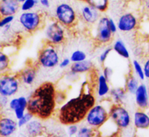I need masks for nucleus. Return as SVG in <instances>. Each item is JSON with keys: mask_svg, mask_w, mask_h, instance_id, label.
I'll list each match as a JSON object with an SVG mask.
<instances>
[{"mask_svg": "<svg viewBox=\"0 0 149 137\" xmlns=\"http://www.w3.org/2000/svg\"><path fill=\"white\" fill-rule=\"evenodd\" d=\"M145 7L146 10H149V0H146L145 1Z\"/></svg>", "mask_w": 149, "mask_h": 137, "instance_id": "nucleus-43", "label": "nucleus"}, {"mask_svg": "<svg viewBox=\"0 0 149 137\" xmlns=\"http://www.w3.org/2000/svg\"><path fill=\"white\" fill-rule=\"evenodd\" d=\"M109 121L121 131L130 128L132 117L130 112L123 104L112 103L109 110Z\"/></svg>", "mask_w": 149, "mask_h": 137, "instance_id": "nucleus-8", "label": "nucleus"}, {"mask_svg": "<svg viewBox=\"0 0 149 137\" xmlns=\"http://www.w3.org/2000/svg\"><path fill=\"white\" fill-rule=\"evenodd\" d=\"M79 124H70V125H67L66 132L69 136H74L77 135V133H78L79 131Z\"/></svg>", "mask_w": 149, "mask_h": 137, "instance_id": "nucleus-33", "label": "nucleus"}, {"mask_svg": "<svg viewBox=\"0 0 149 137\" xmlns=\"http://www.w3.org/2000/svg\"><path fill=\"white\" fill-rule=\"evenodd\" d=\"M27 135L30 136H40L46 131L43 120L37 117H33L24 128Z\"/></svg>", "mask_w": 149, "mask_h": 137, "instance_id": "nucleus-19", "label": "nucleus"}, {"mask_svg": "<svg viewBox=\"0 0 149 137\" xmlns=\"http://www.w3.org/2000/svg\"><path fill=\"white\" fill-rule=\"evenodd\" d=\"M20 82L17 74L6 72L0 74V96L10 98L15 96L20 90Z\"/></svg>", "mask_w": 149, "mask_h": 137, "instance_id": "nucleus-9", "label": "nucleus"}, {"mask_svg": "<svg viewBox=\"0 0 149 137\" xmlns=\"http://www.w3.org/2000/svg\"><path fill=\"white\" fill-rule=\"evenodd\" d=\"M53 18L66 29L75 27L79 21V14L74 6L68 2L58 3L53 11Z\"/></svg>", "mask_w": 149, "mask_h": 137, "instance_id": "nucleus-4", "label": "nucleus"}, {"mask_svg": "<svg viewBox=\"0 0 149 137\" xmlns=\"http://www.w3.org/2000/svg\"><path fill=\"white\" fill-rule=\"evenodd\" d=\"M84 2L95 8L100 13H103L109 10L110 0H84Z\"/></svg>", "mask_w": 149, "mask_h": 137, "instance_id": "nucleus-25", "label": "nucleus"}, {"mask_svg": "<svg viewBox=\"0 0 149 137\" xmlns=\"http://www.w3.org/2000/svg\"><path fill=\"white\" fill-rule=\"evenodd\" d=\"M112 49L121 58L129 59L130 57V52L125 42L122 39H117L114 41L112 45Z\"/></svg>", "mask_w": 149, "mask_h": 137, "instance_id": "nucleus-23", "label": "nucleus"}, {"mask_svg": "<svg viewBox=\"0 0 149 137\" xmlns=\"http://www.w3.org/2000/svg\"><path fill=\"white\" fill-rule=\"evenodd\" d=\"M109 17L101 15L98 21L95 25L93 31V39L97 45H108L112 41L113 34L111 31L109 26Z\"/></svg>", "mask_w": 149, "mask_h": 137, "instance_id": "nucleus-10", "label": "nucleus"}, {"mask_svg": "<svg viewBox=\"0 0 149 137\" xmlns=\"http://www.w3.org/2000/svg\"><path fill=\"white\" fill-rule=\"evenodd\" d=\"M18 128L17 120L10 116L0 117V136H11Z\"/></svg>", "mask_w": 149, "mask_h": 137, "instance_id": "nucleus-17", "label": "nucleus"}, {"mask_svg": "<svg viewBox=\"0 0 149 137\" xmlns=\"http://www.w3.org/2000/svg\"><path fill=\"white\" fill-rule=\"evenodd\" d=\"M72 64L70 58H67V57H65V58L61 59V61H60L59 64H58V67L61 69H65V68H68V67H70L71 64Z\"/></svg>", "mask_w": 149, "mask_h": 137, "instance_id": "nucleus-35", "label": "nucleus"}, {"mask_svg": "<svg viewBox=\"0 0 149 137\" xmlns=\"http://www.w3.org/2000/svg\"><path fill=\"white\" fill-rule=\"evenodd\" d=\"M1 15H0V18H1Z\"/></svg>", "mask_w": 149, "mask_h": 137, "instance_id": "nucleus-46", "label": "nucleus"}, {"mask_svg": "<svg viewBox=\"0 0 149 137\" xmlns=\"http://www.w3.org/2000/svg\"><path fill=\"white\" fill-rule=\"evenodd\" d=\"M11 28H12L11 24L7 25V26H4V27L2 29H3V31H4V34L8 33V32H10V30H11Z\"/></svg>", "mask_w": 149, "mask_h": 137, "instance_id": "nucleus-42", "label": "nucleus"}, {"mask_svg": "<svg viewBox=\"0 0 149 137\" xmlns=\"http://www.w3.org/2000/svg\"><path fill=\"white\" fill-rule=\"evenodd\" d=\"M15 20V15L2 16L0 18V29H3L7 25L12 24Z\"/></svg>", "mask_w": 149, "mask_h": 137, "instance_id": "nucleus-34", "label": "nucleus"}, {"mask_svg": "<svg viewBox=\"0 0 149 137\" xmlns=\"http://www.w3.org/2000/svg\"><path fill=\"white\" fill-rule=\"evenodd\" d=\"M39 4V0H25L20 3V11L27 12L33 10Z\"/></svg>", "mask_w": 149, "mask_h": 137, "instance_id": "nucleus-30", "label": "nucleus"}, {"mask_svg": "<svg viewBox=\"0 0 149 137\" xmlns=\"http://www.w3.org/2000/svg\"><path fill=\"white\" fill-rule=\"evenodd\" d=\"M38 74V66L36 64H28L18 73L20 82L25 86H32L36 82Z\"/></svg>", "mask_w": 149, "mask_h": 137, "instance_id": "nucleus-14", "label": "nucleus"}, {"mask_svg": "<svg viewBox=\"0 0 149 137\" xmlns=\"http://www.w3.org/2000/svg\"><path fill=\"white\" fill-rule=\"evenodd\" d=\"M10 56L2 50H0V74L7 72L10 68Z\"/></svg>", "mask_w": 149, "mask_h": 137, "instance_id": "nucleus-26", "label": "nucleus"}, {"mask_svg": "<svg viewBox=\"0 0 149 137\" xmlns=\"http://www.w3.org/2000/svg\"><path fill=\"white\" fill-rule=\"evenodd\" d=\"M97 102L94 88L87 80L82 82L79 93L60 105L57 109L58 122L67 126L70 124H79L84 121L89 109Z\"/></svg>", "mask_w": 149, "mask_h": 137, "instance_id": "nucleus-1", "label": "nucleus"}, {"mask_svg": "<svg viewBox=\"0 0 149 137\" xmlns=\"http://www.w3.org/2000/svg\"><path fill=\"white\" fill-rule=\"evenodd\" d=\"M112 103L109 99L98 101L89 109L84 123L95 130H100L109 120V110Z\"/></svg>", "mask_w": 149, "mask_h": 137, "instance_id": "nucleus-3", "label": "nucleus"}, {"mask_svg": "<svg viewBox=\"0 0 149 137\" xmlns=\"http://www.w3.org/2000/svg\"><path fill=\"white\" fill-rule=\"evenodd\" d=\"M33 117H34V116H33V114L31 113L29 111H27V112H26V114H25L21 118H20V119L17 120L18 128H24L25 126H26V125H27Z\"/></svg>", "mask_w": 149, "mask_h": 137, "instance_id": "nucleus-31", "label": "nucleus"}, {"mask_svg": "<svg viewBox=\"0 0 149 137\" xmlns=\"http://www.w3.org/2000/svg\"><path fill=\"white\" fill-rule=\"evenodd\" d=\"M28 97L26 96H20L17 97H12L9 100L8 109L13 112L15 118L19 120L27 112Z\"/></svg>", "mask_w": 149, "mask_h": 137, "instance_id": "nucleus-13", "label": "nucleus"}, {"mask_svg": "<svg viewBox=\"0 0 149 137\" xmlns=\"http://www.w3.org/2000/svg\"><path fill=\"white\" fill-rule=\"evenodd\" d=\"M56 100L57 103H58V106L63 103L64 102L66 101V95L64 93V92L58 91L57 90V94H56Z\"/></svg>", "mask_w": 149, "mask_h": 137, "instance_id": "nucleus-36", "label": "nucleus"}, {"mask_svg": "<svg viewBox=\"0 0 149 137\" xmlns=\"http://www.w3.org/2000/svg\"><path fill=\"white\" fill-rule=\"evenodd\" d=\"M94 69V64L90 60L80 61V62L72 63L69 67V71L68 72V78L75 80L79 75L82 74H89Z\"/></svg>", "mask_w": 149, "mask_h": 137, "instance_id": "nucleus-16", "label": "nucleus"}, {"mask_svg": "<svg viewBox=\"0 0 149 137\" xmlns=\"http://www.w3.org/2000/svg\"><path fill=\"white\" fill-rule=\"evenodd\" d=\"M9 98L5 97V96H0V107L4 109L6 106H8V103H9Z\"/></svg>", "mask_w": 149, "mask_h": 137, "instance_id": "nucleus-40", "label": "nucleus"}, {"mask_svg": "<svg viewBox=\"0 0 149 137\" xmlns=\"http://www.w3.org/2000/svg\"><path fill=\"white\" fill-rule=\"evenodd\" d=\"M69 58L72 63L80 62L87 59V53L82 50L77 49L71 52Z\"/></svg>", "mask_w": 149, "mask_h": 137, "instance_id": "nucleus-29", "label": "nucleus"}, {"mask_svg": "<svg viewBox=\"0 0 149 137\" xmlns=\"http://www.w3.org/2000/svg\"><path fill=\"white\" fill-rule=\"evenodd\" d=\"M67 30L55 19L47 20L44 27V34L46 43L54 46H61L67 39Z\"/></svg>", "mask_w": 149, "mask_h": 137, "instance_id": "nucleus-6", "label": "nucleus"}, {"mask_svg": "<svg viewBox=\"0 0 149 137\" xmlns=\"http://www.w3.org/2000/svg\"><path fill=\"white\" fill-rule=\"evenodd\" d=\"M102 74L106 77V78L108 80L110 81L111 79L112 76H113V71L112 69V68L109 66H105L103 67V70H102Z\"/></svg>", "mask_w": 149, "mask_h": 137, "instance_id": "nucleus-38", "label": "nucleus"}, {"mask_svg": "<svg viewBox=\"0 0 149 137\" xmlns=\"http://www.w3.org/2000/svg\"><path fill=\"white\" fill-rule=\"evenodd\" d=\"M143 66V71L146 79L149 80V58H146V59L144 61Z\"/></svg>", "mask_w": 149, "mask_h": 137, "instance_id": "nucleus-39", "label": "nucleus"}, {"mask_svg": "<svg viewBox=\"0 0 149 137\" xmlns=\"http://www.w3.org/2000/svg\"><path fill=\"white\" fill-rule=\"evenodd\" d=\"M61 61V55L56 46L46 43L38 53L36 65L44 69H52L57 67Z\"/></svg>", "mask_w": 149, "mask_h": 137, "instance_id": "nucleus-7", "label": "nucleus"}, {"mask_svg": "<svg viewBox=\"0 0 149 137\" xmlns=\"http://www.w3.org/2000/svg\"><path fill=\"white\" fill-rule=\"evenodd\" d=\"M77 1H84V0H77Z\"/></svg>", "mask_w": 149, "mask_h": 137, "instance_id": "nucleus-45", "label": "nucleus"}, {"mask_svg": "<svg viewBox=\"0 0 149 137\" xmlns=\"http://www.w3.org/2000/svg\"><path fill=\"white\" fill-rule=\"evenodd\" d=\"M132 69L134 74L141 81L145 80V74H144L143 66L139 61L136 59L132 60Z\"/></svg>", "mask_w": 149, "mask_h": 137, "instance_id": "nucleus-28", "label": "nucleus"}, {"mask_svg": "<svg viewBox=\"0 0 149 137\" xmlns=\"http://www.w3.org/2000/svg\"><path fill=\"white\" fill-rule=\"evenodd\" d=\"M99 130H95L90 127V125H87L84 123V125H81L79 126V131L77 133V136L79 137H92L96 136V133Z\"/></svg>", "mask_w": 149, "mask_h": 137, "instance_id": "nucleus-27", "label": "nucleus"}, {"mask_svg": "<svg viewBox=\"0 0 149 137\" xmlns=\"http://www.w3.org/2000/svg\"><path fill=\"white\" fill-rule=\"evenodd\" d=\"M93 86L97 101L109 99V93L111 90L109 80H108L102 73L96 74L95 80Z\"/></svg>", "mask_w": 149, "mask_h": 137, "instance_id": "nucleus-11", "label": "nucleus"}, {"mask_svg": "<svg viewBox=\"0 0 149 137\" xmlns=\"http://www.w3.org/2000/svg\"><path fill=\"white\" fill-rule=\"evenodd\" d=\"M16 1H17L20 4V3H22V2H23V1H24L25 0H16Z\"/></svg>", "mask_w": 149, "mask_h": 137, "instance_id": "nucleus-44", "label": "nucleus"}, {"mask_svg": "<svg viewBox=\"0 0 149 137\" xmlns=\"http://www.w3.org/2000/svg\"><path fill=\"white\" fill-rule=\"evenodd\" d=\"M79 14V19L88 26H95L101 16V13L100 12L87 4H84L80 8Z\"/></svg>", "mask_w": 149, "mask_h": 137, "instance_id": "nucleus-15", "label": "nucleus"}, {"mask_svg": "<svg viewBox=\"0 0 149 137\" xmlns=\"http://www.w3.org/2000/svg\"><path fill=\"white\" fill-rule=\"evenodd\" d=\"M134 128L138 130H146L149 128V115L144 109L135 111L132 117Z\"/></svg>", "mask_w": 149, "mask_h": 137, "instance_id": "nucleus-21", "label": "nucleus"}, {"mask_svg": "<svg viewBox=\"0 0 149 137\" xmlns=\"http://www.w3.org/2000/svg\"><path fill=\"white\" fill-rule=\"evenodd\" d=\"M57 90L56 86L52 82L41 83L28 96L27 110L35 117L43 121L53 117L58 108Z\"/></svg>", "mask_w": 149, "mask_h": 137, "instance_id": "nucleus-2", "label": "nucleus"}, {"mask_svg": "<svg viewBox=\"0 0 149 137\" xmlns=\"http://www.w3.org/2000/svg\"><path fill=\"white\" fill-rule=\"evenodd\" d=\"M112 50H113L112 47L107 46L106 48H105L104 49L102 50V52H100V55H98L97 59H98L99 62H100V64H104V63L106 62V59L108 58V57H109V55L111 54V52Z\"/></svg>", "mask_w": 149, "mask_h": 137, "instance_id": "nucleus-32", "label": "nucleus"}, {"mask_svg": "<svg viewBox=\"0 0 149 137\" xmlns=\"http://www.w3.org/2000/svg\"><path fill=\"white\" fill-rule=\"evenodd\" d=\"M46 21V15L40 10L22 12L18 17L19 24L25 32L29 34H33L44 29Z\"/></svg>", "mask_w": 149, "mask_h": 137, "instance_id": "nucleus-5", "label": "nucleus"}, {"mask_svg": "<svg viewBox=\"0 0 149 137\" xmlns=\"http://www.w3.org/2000/svg\"><path fill=\"white\" fill-rule=\"evenodd\" d=\"M139 79L133 74H130L127 77L125 80V88L127 93L130 94H135L137 88L140 85Z\"/></svg>", "mask_w": 149, "mask_h": 137, "instance_id": "nucleus-24", "label": "nucleus"}, {"mask_svg": "<svg viewBox=\"0 0 149 137\" xmlns=\"http://www.w3.org/2000/svg\"><path fill=\"white\" fill-rule=\"evenodd\" d=\"M118 29L122 33H130L137 29L138 20L134 13L127 12L121 15L117 20Z\"/></svg>", "mask_w": 149, "mask_h": 137, "instance_id": "nucleus-12", "label": "nucleus"}, {"mask_svg": "<svg viewBox=\"0 0 149 137\" xmlns=\"http://www.w3.org/2000/svg\"><path fill=\"white\" fill-rule=\"evenodd\" d=\"M127 92L125 87H116L111 88L109 99L112 103L115 104H123L127 99Z\"/></svg>", "mask_w": 149, "mask_h": 137, "instance_id": "nucleus-22", "label": "nucleus"}, {"mask_svg": "<svg viewBox=\"0 0 149 137\" xmlns=\"http://www.w3.org/2000/svg\"><path fill=\"white\" fill-rule=\"evenodd\" d=\"M20 10V4L16 0H0V15H15Z\"/></svg>", "mask_w": 149, "mask_h": 137, "instance_id": "nucleus-20", "label": "nucleus"}, {"mask_svg": "<svg viewBox=\"0 0 149 137\" xmlns=\"http://www.w3.org/2000/svg\"><path fill=\"white\" fill-rule=\"evenodd\" d=\"M109 26L111 31L113 34L117 33V31H119V29H118L117 22L115 21V20H113V18H111V17H109Z\"/></svg>", "mask_w": 149, "mask_h": 137, "instance_id": "nucleus-37", "label": "nucleus"}, {"mask_svg": "<svg viewBox=\"0 0 149 137\" xmlns=\"http://www.w3.org/2000/svg\"><path fill=\"white\" fill-rule=\"evenodd\" d=\"M39 5L42 8L45 9V10H47V9L50 8L51 1L50 0H39Z\"/></svg>", "mask_w": 149, "mask_h": 137, "instance_id": "nucleus-41", "label": "nucleus"}, {"mask_svg": "<svg viewBox=\"0 0 149 137\" xmlns=\"http://www.w3.org/2000/svg\"><path fill=\"white\" fill-rule=\"evenodd\" d=\"M134 95L137 106L141 109H146L149 106V93L146 85L140 83Z\"/></svg>", "mask_w": 149, "mask_h": 137, "instance_id": "nucleus-18", "label": "nucleus"}]
</instances>
